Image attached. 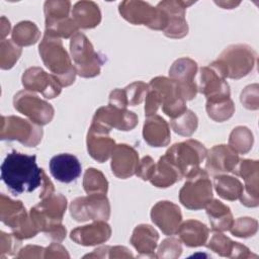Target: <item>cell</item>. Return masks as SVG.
I'll list each match as a JSON object with an SVG mask.
<instances>
[{
    "label": "cell",
    "instance_id": "obj_9",
    "mask_svg": "<svg viewBox=\"0 0 259 259\" xmlns=\"http://www.w3.org/2000/svg\"><path fill=\"white\" fill-rule=\"evenodd\" d=\"M71 214L77 221L107 220L109 203L104 194H90L88 197H79L72 201Z\"/></svg>",
    "mask_w": 259,
    "mask_h": 259
},
{
    "label": "cell",
    "instance_id": "obj_32",
    "mask_svg": "<svg viewBox=\"0 0 259 259\" xmlns=\"http://www.w3.org/2000/svg\"><path fill=\"white\" fill-rule=\"evenodd\" d=\"M21 54L20 48H18L13 41L8 39L1 40V68L9 69L17 61Z\"/></svg>",
    "mask_w": 259,
    "mask_h": 259
},
{
    "label": "cell",
    "instance_id": "obj_8",
    "mask_svg": "<svg viewBox=\"0 0 259 259\" xmlns=\"http://www.w3.org/2000/svg\"><path fill=\"white\" fill-rule=\"evenodd\" d=\"M42 131L32 122L17 116H2L1 140H16L27 147H34Z\"/></svg>",
    "mask_w": 259,
    "mask_h": 259
},
{
    "label": "cell",
    "instance_id": "obj_26",
    "mask_svg": "<svg viewBox=\"0 0 259 259\" xmlns=\"http://www.w3.org/2000/svg\"><path fill=\"white\" fill-rule=\"evenodd\" d=\"M181 238L188 246L203 244L207 236L206 227L197 221H187L180 229Z\"/></svg>",
    "mask_w": 259,
    "mask_h": 259
},
{
    "label": "cell",
    "instance_id": "obj_17",
    "mask_svg": "<svg viewBox=\"0 0 259 259\" xmlns=\"http://www.w3.org/2000/svg\"><path fill=\"white\" fill-rule=\"evenodd\" d=\"M152 221L166 234L171 235L178 229L181 212L177 205L170 201H160L152 209Z\"/></svg>",
    "mask_w": 259,
    "mask_h": 259
},
{
    "label": "cell",
    "instance_id": "obj_7",
    "mask_svg": "<svg viewBox=\"0 0 259 259\" xmlns=\"http://www.w3.org/2000/svg\"><path fill=\"white\" fill-rule=\"evenodd\" d=\"M70 47L79 75L83 77H93L99 74L101 65L99 57L84 34L80 32L75 33L71 39Z\"/></svg>",
    "mask_w": 259,
    "mask_h": 259
},
{
    "label": "cell",
    "instance_id": "obj_19",
    "mask_svg": "<svg viewBox=\"0 0 259 259\" xmlns=\"http://www.w3.org/2000/svg\"><path fill=\"white\" fill-rule=\"evenodd\" d=\"M238 163V157L228 147L221 145L213 147L208 154L206 168L212 173L228 172L235 169Z\"/></svg>",
    "mask_w": 259,
    "mask_h": 259
},
{
    "label": "cell",
    "instance_id": "obj_30",
    "mask_svg": "<svg viewBox=\"0 0 259 259\" xmlns=\"http://www.w3.org/2000/svg\"><path fill=\"white\" fill-rule=\"evenodd\" d=\"M46 22L62 20L70 17L69 12L71 8L70 1H46L45 5Z\"/></svg>",
    "mask_w": 259,
    "mask_h": 259
},
{
    "label": "cell",
    "instance_id": "obj_33",
    "mask_svg": "<svg viewBox=\"0 0 259 259\" xmlns=\"http://www.w3.org/2000/svg\"><path fill=\"white\" fill-rule=\"evenodd\" d=\"M196 126H197V118L195 114L187 110L183 113V115L179 119L172 121L173 130L182 136H190L195 131Z\"/></svg>",
    "mask_w": 259,
    "mask_h": 259
},
{
    "label": "cell",
    "instance_id": "obj_24",
    "mask_svg": "<svg viewBox=\"0 0 259 259\" xmlns=\"http://www.w3.org/2000/svg\"><path fill=\"white\" fill-rule=\"evenodd\" d=\"M181 178L182 176L178 170L163 156L160 158L157 168H155L150 179L151 182L157 187H168Z\"/></svg>",
    "mask_w": 259,
    "mask_h": 259
},
{
    "label": "cell",
    "instance_id": "obj_6",
    "mask_svg": "<svg viewBox=\"0 0 259 259\" xmlns=\"http://www.w3.org/2000/svg\"><path fill=\"white\" fill-rule=\"evenodd\" d=\"M253 65V57L249 48L244 46H233L228 48L221 58L211 64L219 73L231 78H240L246 75Z\"/></svg>",
    "mask_w": 259,
    "mask_h": 259
},
{
    "label": "cell",
    "instance_id": "obj_29",
    "mask_svg": "<svg viewBox=\"0 0 259 259\" xmlns=\"http://www.w3.org/2000/svg\"><path fill=\"white\" fill-rule=\"evenodd\" d=\"M84 188L88 194H104L107 191V181L96 169H87L84 176Z\"/></svg>",
    "mask_w": 259,
    "mask_h": 259
},
{
    "label": "cell",
    "instance_id": "obj_11",
    "mask_svg": "<svg viewBox=\"0 0 259 259\" xmlns=\"http://www.w3.org/2000/svg\"><path fill=\"white\" fill-rule=\"evenodd\" d=\"M138 122L137 116L123 108L113 105L101 107L96 111L91 126H94L103 132L109 131L110 127H116L122 131H128L135 127Z\"/></svg>",
    "mask_w": 259,
    "mask_h": 259
},
{
    "label": "cell",
    "instance_id": "obj_18",
    "mask_svg": "<svg viewBox=\"0 0 259 259\" xmlns=\"http://www.w3.org/2000/svg\"><path fill=\"white\" fill-rule=\"evenodd\" d=\"M112 172L119 178L132 176L138 168V154L127 145H117L112 152Z\"/></svg>",
    "mask_w": 259,
    "mask_h": 259
},
{
    "label": "cell",
    "instance_id": "obj_2",
    "mask_svg": "<svg viewBox=\"0 0 259 259\" xmlns=\"http://www.w3.org/2000/svg\"><path fill=\"white\" fill-rule=\"evenodd\" d=\"M39 54L46 66L57 75L62 85L68 86L74 82L75 70L58 36L46 32L39 45Z\"/></svg>",
    "mask_w": 259,
    "mask_h": 259
},
{
    "label": "cell",
    "instance_id": "obj_22",
    "mask_svg": "<svg viewBox=\"0 0 259 259\" xmlns=\"http://www.w3.org/2000/svg\"><path fill=\"white\" fill-rule=\"evenodd\" d=\"M144 138L153 147L166 146L170 141L167 122L158 115L148 117L144 125Z\"/></svg>",
    "mask_w": 259,
    "mask_h": 259
},
{
    "label": "cell",
    "instance_id": "obj_28",
    "mask_svg": "<svg viewBox=\"0 0 259 259\" xmlns=\"http://www.w3.org/2000/svg\"><path fill=\"white\" fill-rule=\"evenodd\" d=\"M214 186L218 193L226 199L234 200L242 193L241 183L230 176H220L214 178Z\"/></svg>",
    "mask_w": 259,
    "mask_h": 259
},
{
    "label": "cell",
    "instance_id": "obj_13",
    "mask_svg": "<svg viewBox=\"0 0 259 259\" xmlns=\"http://www.w3.org/2000/svg\"><path fill=\"white\" fill-rule=\"evenodd\" d=\"M199 90L207 96L208 102L222 101L229 98L230 95L228 84L223 80V76L219 71L211 65L200 70Z\"/></svg>",
    "mask_w": 259,
    "mask_h": 259
},
{
    "label": "cell",
    "instance_id": "obj_27",
    "mask_svg": "<svg viewBox=\"0 0 259 259\" xmlns=\"http://www.w3.org/2000/svg\"><path fill=\"white\" fill-rule=\"evenodd\" d=\"M39 37L36 25L30 21H21L13 28L12 39L19 46H29L35 44Z\"/></svg>",
    "mask_w": 259,
    "mask_h": 259
},
{
    "label": "cell",
    "instance_id": "obj_23",
    "mask_svg": "<svg viewBox=\"0 0 259 259\" xmlns=\"http://www.w3.org/2000/svg\"><path fill=\"white\" fill-rule=\"evenodd\" d=\"M110 229L108 225L98 222L90 226H84L82 228L75 229L72 232V239L82 244L92 245L106 240L109 237Z\"/></svg>",
    "mask_w": 259,
    "mask_h": 259
},
{
    "label": "cell",
    "instance_id": "obj_15",
    "mask_svg": "<svg viewBox=\"0 0 259 259\" xmlns=\"http://www.w3.org/2000/svg\"><path fill=\"white\" fill-rule=\"evenodd\" d=\"M196 72V63L190 59L177 60L170 69V76L177 84L181 95L185 99H192L196 89L193 77Z\"/></svg>",
    "mask_w": 259,
    "mask_h": 259
},
{
    "label": "cell",
    "instance_id": "obj_10",
    "mask_svg": "<svg viewBox=\"0 0 259 259\" xmlns=\"http://www.w3.org/2000/svg\"><path fill=\"white\" fill-rule=\"evenodd\" d=\"M14 107L38 124L50 122L54 115L51 104L27 91H20L14 96Z\"/></svg>",
    "mask_w": 259,
    "mask_h": 259
},
{
    "label": "cell",
    "instance_id": "obj_34",
    "mask_svg": "<svg viewBox=\"0 0 259 259\" xmlns=\"http://www.w3.org/2000/svg\"><path fill=\"white\" fill-rule=\"evenodd\" d=\"M155 165L150 157H144L139 168H137V174L144 180L150 179L154 173Z\"/></svg>",
    "mask_w": 259,
    "mask_h": 259
},
{
    "label": "cell",
    "instance_id": "obj_21",
    "mask_svg": "<svg viewBox=\"0 0 259 259\" xmlns=\"http://www.w3.org/2000/svg\"><path fill=\"white\" fill-rule=\"evenodd\" d=\"M104 133L105 132L93 126L90 127L88 133V152L95 160L99 162H104L107 160L115 148L114 141L106 136H103Z\"/></svg>",
    "mask_w": 259,
    "mask_h": 259
},
{
    "label": "cell",
    "instance_id": "obj_36",
    "mask_svg": "<svg viewBox=\"0 0 259 259\" xmlns=\"http://www.w3.org/2000/svg\"><path fill=\"white\" fill-rule=\"evenodd\" d=\"M215 3L220 6H222L223 8H233V7H236L237 5L240 4V2L235 3V2H225V1H219V2L215 1Z\"/></svg>",
    "mask_w": 259,
    "mask_h": 259
},
{
    "label": "cell",
    "instance_id": "obj_35",
    "mask_svg": "<svg viewBox=\"0 0 259 259\" xmlns=\"http://www.w3.org/2000/svg\"><path fill=\"white\" fill-rule=\"evenodd\" d=\"M1 29H2L1 36L3 38L7 34V32H9L10 30V22L4 16L1 18Z\"/></svg>",
    "mask_w": 259,
    "mask_h": 259
},
{
    "label": "cell",
    "instance_id": "obj_16",
    "mask_svg": "<svg viewBox=\"0 0 259 259\" xmlns=\"http://www.w3.org/2000/svg\"><path fill=\"white\" fill-rule=\"evenodd\" d=\"M82 167L78 158L72 154H59L50 161L52 176L63 183H70L81 175Z\"/></svg>",
    "mask_w": 259,
    "mask_h": 259
},
{
    "label": "cell",
    "instance_id": "obj_12",
    "mask_svg": "<svg viewBox=\"0 0 259 259\" xmlns=\"http://www.w3.org/2000/svg\"><path fill=\"white\" fill-rule=\"evenodd\" d=\"M194 2L188 1H161L159 7L167 16V26L164 29L165 34L170 37H182L187 34V23L185 21V9Z\"/></svg>",
    "mask_w": 259,
    "mask_h": 259
},
{
    "label": "cell",
    "instance_id": "obj_1",
    "mask_svg": "<svg viewBox=\"0 0 259 259\" xmlns=\"http://www.w3.org/2000/svg\"><path fill=\"white\" fill-rule=\"evenodd\" d=\"M35 155L12 151L1 165V179L14 193L32 192L40 186L44 171L36 164Z\"/></svg>",
    "mask_w": 259,
    "mask_h": 259
},
{
    "label": "cell",
    "instance_id": "obj_25",
    "mask_svg": "<svg viewBox=\"0 0 259 259\" xmlns=\"http://www.w3.org/2000/svg\"><path fill=\"white\" fill-rule=\"evenodd\" d=\"M206 212L213 230H227L232 225V214L230 208L219 200L209 202Z\"/></svg>",
    "mask_w": 259,
    "mask_h": 259
},
{
    "label": "cell",
    "instance_id": "obj_4",
    "mask_svg": "<svg viewBox=\"0 0 259 259\" xmlns=\"http://www.w3.org/2000/svg\"><path fill=\"white\" fill-rule=\"evenodd\" d=\"M206 150L197 141L188 140L183 143L173 145L164 156L180 173L189 175L198 169L199 163L204 159Z\"/></svg>",
    "mask_w": 259,
    "mask_h": 259
},
{
    "label": "cell",
    "instance_id": "obj_14",
    "mask_svg": "<svg viewBox=\"0 0 259 259\" xmlns=\"http://www.w3.org/2000/svg\"><path fill=\"white\" fill-rule=\"evenodd\" d=\"M22 84L27 90L39 91L47 98H54L61 92L59 80L48 75L40 68L27 69L22 76Z\"/></svg>",
    "mask_w": 259,
    "mask_h": 259
},
{
    "label": "cell",
    "instance_id": "obj_20",
    "mask_svg": "<svg viewBox=\"0 0 259 259\" xmlns=\"http://www.w3.org/2000/svg\"><path fill=\"white\" fill-rule=\"evenodd\" d=\"M72 18L78 27L92 28L99 24L101 13L98 5L93 1H79L72 9Z\"/></svg>",
    "mask_w": 259,
    "mask_h": 259
},
{
    "label": "cell",
    "instance_id": "obj_31",
    "mask_svg": "<svg viewBox=\"0 0 259 259\" xmlns=\"http://www.w3.org/2000/svg\"><path fill=\"white\" fill-rule=\"evenodd\" d=\"M206 110L211 118L222 121L229 118L233 114L234 106L231 99L227 98L218 102H207Z\"/></svg>",
    "mask_w": 259,
    "mask_h": 259
},
{
    "label": "cell",
    "instance_id": "obj_3",
    "mask_svg": "<svg viewBox=\"0 0 259 259\" xmlns=\"http://www.w3.org/2000/svg\"><path fill=\"white\" fill-rule=\"evenodd\" d=\"M121 16L134 24H144L153 29H165L167 16L159 8L140 0L122 1L118 5Z\"/></svg>",
    "mask_w": 259,
    "mask_h": 259
},
{
    "label": "cell",
    "instance_id": "obj_5",
    "mask_svg": "<svg viewBox=\"0 0 259 259\" xmlns=\"http://www.w3.org/2000/svg\"><path fill=\"white\" fill-rule=\"evenodd\" d=\"M179 197L181 203L190 209H199L208 204L212 197V190L206 172L197 169L189 174Z\"/></svg>",
    "mask_w": 259,
    "mask_h": 259
}]
</instances>
